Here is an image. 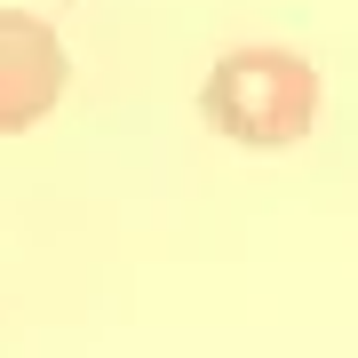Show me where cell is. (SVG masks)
Segmentation results:
<instances>
[{
    "label": "cell",
    "instance_id": "obj_1",
    "mask_svg": "<svg viewBox=\"0 0 358 358\" xmlns=\"http://www.w3.org/2000/svg\"><path fill=\"white\" fill-rule=\"evenodd\" d=\"M199 112L239 152H287L319 128V64L294 48H231L207 72Z\"/></svg>",
    "mask_w": 358,
    "mask_h": 358
},
{
    "label": "cell",
    "instance_id": "obj_2",
    "mask_svg": "<svg viewBox=\"0 0 358 358\" xmlns=\"http://www.w3.org/2000/svg\"><path fill=\"white\" fill-rule=\"evenodd\" d=\"M64 80H72V56L56 40L48 16H24V8H0V136H24L64 103Z\"/></svg>",
    "mask_w": 358,
    "mask_h": 358
}]
</instances>
